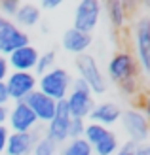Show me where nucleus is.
I'll list each match as a JSON object with an SVG mask.
<instances>
[{
    "label": "nucleus",
    "mask_w": 150,
    "mask_h": 155,
    "mask_svg": "<svg viewBox=\"0 0 150 155\" xmlns=\"http://www.w3.org/2000/svg\"><path fill=\"white\" fill-rule=\"evenodd\" d=\"M108 133V129L106 127H103V125H97V123H85V127H84V134L82 138L85 142H88L91 148L95 146L97 142H101L103 138H105V134Z\"/></svg>",
    "instance_id": "aec40b11"
},
{
    "label": "nucleus",
    "mask_w": 150,
    "mask_h": 155,
    "mask_svg": "<svg viewBox=\"0 0 150 155\" xmlns=\"http://www.w3.org/2000/svg\"><path fill=\"white\" fill-rule=\"evenodd\" d=\"M101 10H103V6L99 0H82L74 10L72 28L85 32V34H91V30L97 27V23L101 19Z\"/></svg>",
    "instance_id": "6e6552de"
},
{
    "label": "nucleus",
    "mask_w": 150,
    "mask_h": 155,
    "mask_svg": "<svg viewBox=\"0 0 150 155\" xmlns=\"http://www.w3.org/2000/svg\"><path fill=\"white\" fill-rule=\"evenodd\" d=\"M106 17L110 21V25L120 28L125 25V19H127V4L122 2V0H112V2L106 4Z\"/></svg>",
    "instance_id": "a211bd4d"
},
{
    "label": "nucleus",
    "mask_w": 150,
    "mask_h": 155,
    "mask_svg": "<svg viewBox=\"0 0 150 155\" xmlns=\"http://www.w3.org/2000/svg\"><path fill=\"white\" fill-rule=\"evenodd\" d=\"M63 155H93V148L84 140V138H76L67 144L63 150Z\"/></svg>",
    "instance_id": "412c9836"
},
{
    "label": "nucleus",
    "mask_w": 150,
    "mask_h": 155,
    "mask_svg": "<svg viewBox=\"0 0 150 155\" xmlns=\"http://www.w3.org/2000/svg\"><path fill=\"white\" fill-rule=\"evenodd\" d=\"M68 123H70V114H68L67 102L65 100H59L57 106H55V115L48 123V133H46V136H48L50 140H53L57 146L67 142L68 140V136H67Z\"/></svg>",
    "instance_id": "9b49d317"
},
{
    "label": "nucleus",
    "mask_w": 150,
    "mask_h": 155,
    "mask_svg": "<svg viewBox=\"0 0 150 155\" xmlns=\"http://www.w3.org/2000/svg\"><path fill=\"white\" fill-rule=\"evenodd\" d=\"M139 63L137 59L127 51H120L112 55V59L108 61V66H106V72L108 78L116 83H122L125 80H137L139 78Z\"/></svg>",
    "instance_id": "20e7f679"
},
{
    "label": "nucleus",
    "mask_w": 150,
    "mask_h": 155,
    "mask_svg": "<svg viewBox=\"0 0 150 155\" xmlns=\"http://www.w3.org/2000/svg\"><path fill=\"white\" fill-rule=\"evenodd\" d=\"M6 119H8V108L0 106V125H6Z\"/></svg>",
    "instance_id": "473e14b6"
},
{
    "label": "nucleus",
    "mask_w": 150,
    "mask_h": 155,
    "mask_svg": "<svg viewBox=\"0 0 150 155\" xmlns=\"http://www.w3.org/2000/svg\"><path fill=\"white\" fill-rule=\"evenodd\" d=\"M57 6H61V0H42V4L38 8H40V12L42 10L46 12V10H55Z\"/></svg>",
    "instance_id": "c756f323"
},
{
    "label": "nucleus",
    "mask_w": 150,
    "mask_h": 155,
    "mask_svg": "<svg viewBox=\"0 0 150 155\" xmlns=\"http://www.w3.org/2000/svg\"><path fill=\"white\" fill-rule=\"evenodd\" d=\"M19 10V2L17 0H2L0 2V17L4 19H12Z\"/></svg>",
    "instance_id": "393cba45"
},
{
    "label": "nucleus",
    "mask_w": 150,
    "mask_h": 155,
    "mask_svg": "<svg viewBox=\"0 0 150 155\" xmlns=\"http://www.w3.org/2000/svg\"><path fill=\"white\" fill-rule=\"evenodd\" d=\"M120 115H122V110L120 106L114 104V102H99L93 106V110L89 112L88 117L91 119V123H97V125H103V127H110L114 123L120 121Z\"/></svg>",
    "instance_id": "dca6fc26"
},
{
    "label": "nucleus",
    "mask_w": 150,
    "mask_h": 155,
    "mask_svg": "<svg viewBox=\"0 0 150 155\" xmlns=\"http://www.w3.org/2000/svg\"><path fill=\"white\" fill-rule=\"evenodd\" d=\"M29 44V34L25 30H21L12 19L0 17V55L8 57L15 49L25 48Z\"/></svg>",
    "instance_id": "39448f33"
},
{
    "label": "nucleus",
    "mask_w": 150,
    "mask_h": 155,
    "mask_svg": "<svg viewBox=\"0 0 150 155\" xmlns=\"http://www.w3.org/2000/svg\"><path fill=\"white\" fill-rule=\"evenodd\" d=\"M8 102H10V97H8L6 85H4V81H0V106H6Z\"/></svg>",
    "instance_id": "7c9ffc66"
},
{
    "label": "nucleus",
    "mask_w": 150,
    "mask_h": 155,
    "mask_svg": "<svg viewBox=\"0 0 150 155\" xmlns=\"http://www.w3.org/2000/svg\"><path fill=\"white\" fill-rule=\"evenodd\" d=\"M40 17H42L40 8L33 2H25V4H19L17 13L13 15V23L23 30V28H30V27L38 25Z\"/></svg>",
    "instance_id": "f3484780"
},
{
    "label": "nucleus",
    "mask_w": 150,
    "mask_h": 155,
    "mask_svg": "<svg viewBox=\"0 0 150 155\" xmlns=\"http://www.w3.org/2000/svg\"><path fill=\"white\" fill-rule=\"evenodd\" d=\"M38 57H40V53L36 51L34 45L29 44L25 48L15 49L12 55L6 57V61H8V66L13 68V72H33L38 63Z\"/></svg>",
    "instance_id": "ddd939ff"
},
{
    "label": "nucleus",
    "mask_w": 150,
    "mask_h": 155,
    "mask_svg": "<svg viewBox=\"0 0 150 155\" xmlns=\"http://www.w3.org/2000/svg\"><path fill=\"white\" fill-rule=\"evenodd\" d=\"M76 70H78V78L88 85L91 95H103L108 87V81L105 74L101 72V68L97 64V61L93 59L91 55L84 53V55H78L76 57Z\"/></svg>",
    "instance_id": "7ed1b4c3"
},
{
    "label": "nucleus",
    "mask_w": 150,
    "mask_h": 155,
    "mask_svg": "<svg viewBox=\"0 0 150 155\" xmlns=\"http://www.w3.org/2000/svg\"><path fill=\"white\" fill-rule=\"evenodd\" d=\"M55 59H57V55H55V51H46L42 53L40 57H38V63L34 66V70L38 74H46V72H50L51 68H55Z\"/></svg>",
    "instance_id": "5701e85b"
},
{
    "label": "nucleus",
    "mask_w": 150,
    "mask_h": 155,
    "mask_svg": "<svg viewBox=\"0 0 150 155\" xmlns=\"http://www.w3.org/2000/svg\"><path fill=\"white\" fill-rule=\"evenodd\" d=\"M122 129L125 134L129 136V142L133 144H146L148 140V119L146 114H143L137 108H129V110L122 112L120 115Z\"/></svg>",
    "instance_id": "423d86ee"
},
{
    "label": "nucleus",
    "mask_w": 150,
    "mask_h": 155,
    "mask_svg": "<svg viewBox=\"0 0 150 155\" xmlns=\"http://www.w3.org/2000/svg\"><path fill=\"white\" fill-rule=\"evenodd\" d=\"M133 155H150V148L146 144H137L135 146V153Z\"/></svg>",
    "instance_id": "2f4dec72"
},
{
    "label": "nucleus",
    "mask_w": 150,
    "mask_h": 155,
    "mask_svg": "<svg viewBox=\"0 0 150 155\" xmlns=\"http://www.w3.org/2000/svg\"><path fill=\"white\" fill-rule=\"evenodd\" d=\"M118 146H120L118 136L108 130V133L105 134V138L93 146V153H95V155H114L118 151Z\"/></svg>",
    "instance_id": "6ab92c4d"
},
{
    "label": "nucleus",
    "mask_w": 150,
    "mask_h": 155,
    "mask_svg": "<svg viewBox=\"0 0 150 155\" xmlns=\"http://www.w3.org/2000/svg\"><path fill=\"white\" fill-rule=\"evenodd\" d=\"M59 155H63V153H59Z\"/></svg>",
    "instance_id": "72a5a7b5"
},
{
    "label": "nucleus",
    "mask_w": 150,
    "mask_h": 155,
    "mask_svg": "<svg viewBox=\"0 0 150 155\" xmlns=\"http://www.w3.org/2000/svg\"><path fill=\"white\" fill-rule=\"evenodd\" d=\"M33 155H57V144L48 136H38L33 148Z\"/></svg>",
    "instance_id": "4be33fe9"
},
{
    "label": "nucleus",
    "mask_w": 150,
    "mask_h": 155,
    "mask_svg": "<svg viewBox=\"0 0 150 155\" xmlns=\"http://www.w3.org/2000/svg\"><path fill=\"white\" fill-rule=\"evenodd\" d=\"M118 89L124 97H133L139 91V81L137 80H125L122 83H118Z\"/></svg>",
    "instance_id": "a878e982"
},
{
    "label": "nucleus",
    "mask_w": 150,
    "mask_h": 155,
    "mask_svg": "<svg viewBox=\"0 0 150 155\" xmlns=\"http://www.w3.org/2000/svg\"><path fill=\"white\" fill-rule=\"evenodd\" d=\"M93 42V38L91 34H85V32H80V30H76V28H67L65 30V34H63V49L68 51V53H72V55H84L85 51L89 49V45Z\"/></svg>",
    "instance_id": "2eb2a0df"
},
{
    "label": "nucleus",
    "mask_w": 150,
    "mask_h": 155,
    "mask_svg": "<svg viewBox=\"0 0 150 155\" xmlns=\"http://www.w3.org/2000/svg\"><path fill=\"white\" fill-rule=\"evenodd\" d=\"M65 102H67L70 117H78V119H85L89 115V112L93 110V106H95V100H93V95H91L89 87L80 80V78L72 80L70 91H68V95L65 98Z\"/></svg>",
    "instance_id": "f03ea898"
},
{
    "label": "nucleus",
    "mask_w": 150,
    "mask_h": 155,
    "mask_svg": "<svg viewBox=\"0 0 150 155\" xmlns=\"http://www.w3.org/2000/svg\"><path fill=\"white\" fill-rule=\"evenodd\" d=\"M8 74H10V66H8V61H6V57L0 55V81H4L6 78H8Z\"/></svg>",
    "instance_id": "c85d7f7f"
},
{
    "label": "nucleus",
    "mask_w": 150,
    "mask_h": 155,
    "mask_svg": "<svg viewBox=\"0 0 150 155\" xmlns=\"http://www.w3.org/2000/svg\"><path fill=\"white\" fill-rule=\"evenodd\" d=\"M135 59L143 74L150 72V19L141 17L135 23Z\"/></svg>",
    "instance_id": "1a4fd4ad"
},
{
    "label": "nucleus",
    "mask_w": 150,
    "mask_h": 155,
    "mask_svg": "<svg viewBox=\"0 0 150 155\" xmlns=\"http://www.w3.org/2000/svg\"><path fill=\"white\" fill-rule=\"evenodd\" d=\"M36 81L38 78L33 72H12L8 74V78L4 80L8 97L13 102H23L30 93L36 91Z\"/></svg>",
    "instance_id": "0eeeda50"
},
{
    "label": "nucleus",
    "mask_w": 150,
    "mask_h": 155,
    "mask_svg": "<svg viewBox=\"0 0 150 155\" xmlns=\"http://www.w3.org/2000/svg\"><path fill=\"white\" fill-rule=\"evenodd\" d=\"M27 106H29V110L34 114V117L36 121H42V123H50L51 117L55 115V106H57V102H55L53 98L50 97H46L44 93L40 91H33L30 95L23 100Z\"/></svg>",
    "instance_id": "f8f14e48"
},
{
    "label": "nucleus",
    "mask_w": 150,
    "mask_h": 155,
    "mask_svg": "<svg viewBox=\"0 0 150 155\" xmlns=\"http://www.w3.org/2000/svg\"><path fill=\"white\" fill-rule=\"evenodd\" d=\"M38 140L34 130L30 133H10L4 155H33V148Z\"/></svg>",
    "instance_id": "4468645a"
},
{
    "label": "nucleus",
    "mask_w": 150,
    "mask_h": 155,
    "mask_svg": "<svg viewBox=\"0 0 150 155\" xmlns=\"http://www.w3.org/2000/svg\"><path fill=\"white\" fill-rule=\"evenodd\" d=\"M8 130L10 133H30L36 127V117L34 114L29 110L25 102H15L12 110H8Z\"/></svg>",
    "instance_id": "9d476101"
},
{
    "label": "nucleus",
    "mask_w": 150,
    "mask_h": 155,
    "mask_svg": "<svg viewBox=\"0 0 150 155\" xmlns=\"http://www.w3.org/2000/svg\"><path fill=\"white\" fill-rule=\"evenodd\" d=\"M135 146L137 144H133V142H125L124 146H120V150H118L114 155H133V153H135Z\"/></svg>",
    "instance_id": "cd10ccee"
},
{
    "label": "nucleus",
    "mask_w": 150,
    "mask_h": 155,
    "mask_svg": "<svg viewBox=\"0 0 150 155\" xmlns=\"http://www.w3.org/2000/svg\"><path fill=\"white\" fill-rule=\"evenodd\" d=\"M70 83H72V76L68 74V70H65L61 66H55L50 72H46L38 78L36 87L46 97H50L55 102H59V100L67 98L68 91H70Z\"/></svg>",
    "instance_id": "f257e3e1"
},
{
    "label": "nucleus",
    "mask_w": 150,
    "mask_h": 155,
    "mask_svg": "<svg viewBox=\"0 0 150 155\" xmlns=\"http://www.w3.org/2000/svg\"><path fill=\"white\" fill-rule=\"evenodd\" d=\"M84 127H85V121H84V119L70 117L68 130H67L68 140H76V138H82V134H84Z\"/></svg>",
    "instance_id": "b1692460"
},
{
    "label": "nucleus",
    "mask_w": 150,
    "mask_h": 155,
    "mask_svg": "<svg viewBox=\"0 0 150 155\" xmlns=\"http://www.w3.org/2000/svg\"><path fill=\"white\" fill-rule=\"evenodd\" d=\"M8 136H10V130H8V127H6V125H0V155H4Z\"/></svg>",
    "instance_id": "bb28decb"
}]
</instances>
